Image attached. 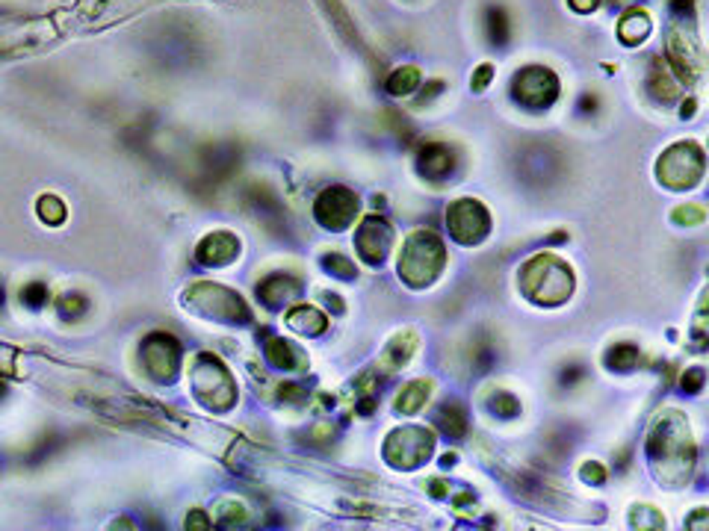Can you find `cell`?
Segmentation results:
<instances>
[{
    "mask_svg": "<svg viewBox=\"0 0 709 531\" xmlns=\"http://www.w3.org/2000/svg\"><path fill=\"white\" fill-rule=\"evenodd\" d=\"M559 95V80L547 68H526L515 77V98L526 107H550Z\"/></svg>",
    "mask_w": 709,
    "mask_h": 531,
    "instance_id": "6da1fadb",
    "label": "cell"
},
{
    "mask_svg": "<svg viewBox=\"0 0 709 531\" xmlns=\"http://www.w3.org/2000/svg\"><path fill=\"white\" fill-rule=\"evenodd\" d=\"M352 213H354V201H352V195L343 192V189L326 192L319 198V204H317L319 222L328 225V227H343L352 218Z\"/></svg>",
    "mask_w": 709,
    "mask_h": 531,
    "instance_id": "7a4b0ae2",
    "label": "cell"
},
{
    "mask_svg": "<svg viewBox=\"0 0 709 531\" xmlns=\"http://www.w3.org/2000/svg\"><path fill=\"white\" fill-rule=\"evenodd\" d=\"M420 163H423V171L429 174V177H441V174H446V171L452 169V157H450V151L437 148V145H432V148H426V151H423Z\"/></svg>",
    "mask_w": 709,
    "mask_h": 531,
    "instance_id": "3957f363",
    "label": "cell"
},
{
    "mask_svg": "<svg viewBox=\"0 0 709 531\" xmlns=\"http://www.w3.org/2000/svg\"><path fill=\"white\" fill-rule=\"evenodd\" d=\"M488 33H491L494 45H506L508 41V21L503 9H494V6L488 9Z\"/></svg>",
    "mask_w": 709,
    "mask_h": 531,
    "instance_id": "277c9868",
    "label": "cell"
},
{
    "mask_svg": "<svg viewBox=\"0 0 709 531\" xmlns=\"http://www.w3.org/2000/svg\"><path fill=\"white\" fill-rule=\"evenodd\" d=\"M464 425H467V419H464V413L458 410L455 404H450V408L441 410V428H443L446 434L461 437V434H464Z\"/></svg>",
    "mask_w": 709,
    "mask_h": 531,
    "instance_id": "5b68a950",
    "label": "cell"
},
{
    "mask_svg": "<svg viewBox=\"0 0 709 531\" xmlns=\"http://www.w3.org/2000/svg\"><path fill=\"white\" fill-rule=\"evenodd\" d=\"M417 86V71L414 68H399L390 80V92L393 95H405V92H411Z\"/></svg>",
    "mask_w": 709,
    "mask_h": 531,
    "instance_id": "8992f818",
    "label": "cell"
},
{
    "mask_svg": "<svg viewBox=\"0 0 709 531\" xmlns=\"http://www.w3.org/2000/svg\"><path fill=\"white\" fill-rule=\"evenodd\" d=\"M635 360H639V354H635L632 346H618V348H612L609 366H612V369H630Z\"/></svg>",
    "mask_w": 709,
    "mask_h": 531,
    "instance_id": "52a82bcc",
    "label": "cell"
},
{
    "mask_svg": "<svg viewBox=\"0 0 709 531\" xmlns=\"http://www.w3.org/2000/svg\"><path fill=\"white\" fill-rule=\"evenodd\" d=\"M290 354H293V348H290L287 342H281V340H275L272 346H269V360L278 363V366H290V363H293Z\"/></svg>",
    "mask_w": 709,
    "mask_h": 531,
    "instance_id": "ba28073f",
    "label": "cell"
},
{
    "mask_svg": "<svg viewBox=\"0 0 709 531\" xmlns=\"http://www.w3.org/2000/svg\"><path fill=\"white\" fill-rule=\"evenodd\" d=\"M703 387V372L701 369H692L689 375L683 378V390H689V393H697Z\"/></svg>",
    "mask_w": 709,
    "mask_h": 531,
    "instance_id": "9c48e42d",
    "label": "cell"
},
{
    "mask_svg": "<svg viewBox=\"0 0 709 531\" xmlns=\"http://www.w3.org/2000/svg\"><path fill=\"white\" fill-rule=\"evenodd\" d=\"M573 9H579V12H588V9L597 6V0H570Z\"/></svg>",
    "mask_w": 709,
    "mask_h": 531,
    "instance_id": "30bf717a",
    "label": "cell"
},
{
    "mask_svg": "<svg viewBox=\"0 0 709 531\" xmlns=\"http://www.w3.org/2000/svg\"><path fill=\"white\" fill-rule=\"evenodd\" d=\"M623 3H630V0H623Z\"/></svg>",
    "mask_w": 709,
    "mask_h": 531,
    "instance_id": "8fae6325",
    "label": "cell"
}]
</instances>
